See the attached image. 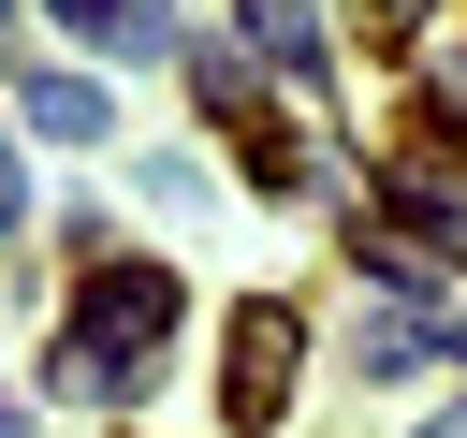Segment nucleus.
Here are the masks:
<instances>
[{
	"label": "nucleus",
	"instance_id": "obj_1",
	"mask_svg": "<svg viewBox=\"0 0 467 438\" xmlns=\"http://www.w3.org/2000/svg\"><path fill=\"white\" fill-rule=\"evenodd\" d=\"M161 336H175V277H161V263H88V277H73V380H88V394H102V380L131 394V380L161 365Z\"/></svg>",
	"mask_w": 467,
	"mask_h": 438
},
{
	"label": "nucleus",
	"instance_id": "obj_2",
	"mask_svg": "<svg viewBox=\"0 0 467 438\" xmlns=\"http://www.w3.org/2000/svg\"><path fill=\"white\" fill-rule=\"evenodd\" d=\"M292 380H306V307H292V292H248L234 336H219V409H234V438L292 423Z\"/></svg>",
	"mask_w": 467,
	"mask_h": 438
},
{
	"label": "nucleus",
	"instance_id": "obj_3",
	"mask_svg": "<svg viewBox=\"0 0 467 438\" xmlns=\"http://www.w3.org/2000/svg\"><path fill=\"white\" fill-rule=\"evenodd\" d=\"M58 15H73L102 58H175V15H161V0H58Z\"/></svg>",
	"mask_w": 467,
	"mask_h": 438
},
{
	"label": "nucleus",
	"instance_id": "obj_4",
	"mask_svg": "<svg viewBox=\"0 0 467 438\" xmlns=\"http://www.w3.org/2000/svg\"><path fill=\"white\" fill-rule=\"evenodd\" d=\"M234 29L263 44V73H321V15L306 0H234Z\"/></svg>",
	"mask_w": 467,
	"mask_h": 438
},
{
	"label": "nucleus",
	"instance_id": "obj_5",
	"mask_svg": "<svg viewBox=\"0 0 467 438\" xmlns=\"http://www.w3.org/2000/svg\"><path fill=\"white\" fill-rule=\"evenodd\" d=\"M394 204H409L438 248H467V175H452V161H409V175H394Z\"/></svg>",
	"mask_w": 467,
	"mask_h": 438
},
{
	"label": "nucleus",
	"instance_id": "obj_6",
	"mask_svg": "<svg viewBox=\"0 0 467 438\" xmlns=\"http://www.w3.org/2000/svg\"><path fill=\"white\" fill-rule=\"evenodd\" d=\"M29 131H102V88L88 73H29Z\"/></svg>",
	"mask_w": 467,
	"mask_h": 438
},
{
	"label": "nucleus",
	"instance_id": "obj_7",
	"mask_svg": "<svg viewBox=\"0 0 467 438\" xmlns=\"http://www.w3.org/2000/svg\"><path fill=\"white\" fill-rule=\"evenodd\" d=\"M438 336H452V321H438V307H394V321H379V336H365V365H423V350H438Z\"/></svg>",
	"mask_w": 467,
	"mask_h": 438
},
{
	"label": "nucleus",
	"instance_id": "obj_8",
	"mask_svg": "<svg viewBox=\"0 0 467 438\" xmlns=\"http://www.w3.org/2000/svg\"><path fill=\"white\" fill-rule=\"evenodd\" d=\"M15 219H29V175H15V146H0V234H15Z\"/></svg>",
	"mask_w": 467,
	"mask_h": 438
},
{
	"label": "nucleus",
	"instance_id": "obj_9",
	"mask_svg": "<svg viewBox=\"0 0 467 438\" xmlns=\"http://www.w3.org/2000/svg\"><path fill=\"white\" fill-rule=\"evenodd\" d=\"M423 15H438V0H365V29H423Z\"/></svg>",
	"mask_w": 467,
	"mask_h": 438
},
{
	"label": "nucleus",
	"instance_id": "obj_10",
	"mask_svg": "<svg viewBox=\"0 0 467 438\" xmlns=\"http://www.w3.org/2000/svg\"><path fill=\"white\" fill-rule=\"evenodd\" d=\"M0 438H29V409H0Z\"/></svg>",
	"mask_w": 467,
	"mask_h": 438
},
{
	"label": "nucleus",
	"instance_id": "obj_11",
	"mask_svg": "<svg viewBox=\"0 0 467 438\" xmlns=\"http://www.w3.org/2000/svg\"><path fill=\"white\" fill-rule=\"evenodd\" d=\"M423 438H467V409H452V423H423Z\"/></svg>",
	"mask_w": 467,
	"mask_h": 438
},
{
	"label": "nucleus",
	"instance_id": "obj_12",
	"mask_svg": "<svg viewBox=\"0 0 467 438\" xmlns=\"http://www.w3.org/2000/svg\"><path fill=\"white\" fill-rule=\"evenodd\" d=\"M452 365H467V321H452Z\"/></svg>",
	"mask_w": 467,
	"mask_h": 438
},
{
	"label": "nucleus",
	"instance_id": "obj_13",
	"mask_svg": "<svg viewBox=\"0 0 467 438\" xmlns=\"http://www.w3.org/2000/svg\"><path fill=\"white\" fill-rule=\"evenodd\" d=\"M0 15H15V0H0Z\"/></svg>",
	"mask_w": 467,
	"mask_h": 438
}]
</instances>
